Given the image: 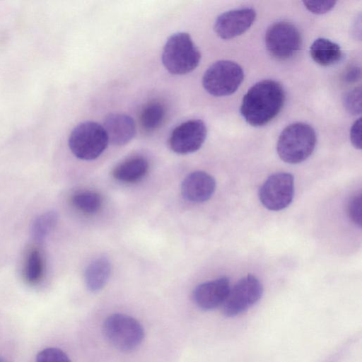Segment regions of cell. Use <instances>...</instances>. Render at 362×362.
I'll use <instances>...</instances> for the list:
<instances>
[{
  "instance_id": "17",
  "label": "cell",
  "mask_w": 362,
  "mask_h": 362,
  "mask_svg": "<svg viewBox=\"0 0 362 362\" xmlns=\"http://www.w3.org/2000/svg\"><path fill=\"white\" fill-rule=\"evenodd\" d=\"M310 54L314 62L323 66L337 63L342 55L338 44L323 37L317 38L313 42Z\"/></svg>"
},
{
  "instance_id": "13",
  "label": "cell",
  "mask_w": 362,
  "mask_h": 362,
  "mask_svg": "<svg viewBox=\"0 0 362 362\" xmlns=\"http://www.w3.org/2000/svg\"><path fill=\"white\" fill-rule=\"evenodd\" d=\"M215 189L214 178L204 171H195L189 174L181 185L183 197L192 203H202L209 200Z\"/></svg>"
},
{
  "instance_id": "2",
  "label": "cell",
  "mask_w": 362,
  "mask_h": 362,
  "mask_svg": "<svg viewBox=\"0 0 362 362\" xmlns=\"http://www.w3.org/2000/svg\"><path fill=\"white\" fill-rule=\"evenodd\" d=\"M315 144L314 129L306 123L295 122L281 132L276 151L283 161L296 164L305 160L312 154Z\"/></svg>"
},
{
  "instance_id": "21",
  "label": "cell",
  "mask_w": 362,
  "mask_h": 362,
  "mask_svg": "<svg viewBox=\"0 0 362 362\" xmlns=\"http://www.w3.org/2000/svg\"><path fill=\"white\" fill-rule=\"evenodd\" d=\"M71 202L80 211L87 214H94L102 207L103 199L98 192L83 191L74 194Z\"/></svg>"
},
{
  "instance_id": "25",
  "label": "cell",
  "mask_w": 362,
  "mask_h": 362,
  "mask_svg": "<svg viewBox=\"0 0 362 362\" xmlns=\"http://www.w3.org/2000/svg\"><path fill=\"white\" fill-rule=\"evenodd\" d=\"M335 1H304L303 4L308 10L316 14H322L330 11L335 5Z\"/></svg>"
},
{
  "instance_id": "28",
  "label": "cell",
  "mask_w": 362,
  "mask_h": 362,
  "mask_svg": "<svg viewBox=\"0 0 362 362\" xmlns=\"http://www.w3.org/2000/svg\"><path fill=\"white\" fill-rule=\"evenodd\" d=\"M0 362H7L3 357H0Z\"/></svg>"
},
{
  "instance_id": "15",
  "label": "cell",
  "mask_w": 362,
  "mask_h": 362,
  "mask_svg": "<svg viewBox=\"0 0 362 362\" xmlns=\"http://www.w3.org/2000/svg\"><path fill=\"white\" fill-rule=\"evenodd\" d=\"M148 170V160L142 156H134L117 165L112 175L120 182L134 183L145 177Z\"/></svg>"
},
{
  "instance_id": "3",
  "label": "cell",
  "mask_w": 362,
  "mask_h": 362,
  "mask_svg": "<svg viewBox=\"0 0 362 362\" xmlns=\"http://www.w3.org/2000/svg\"><path fill=\"white\" fill-rule=\"evenodd\" d=\"M201 53L187 33L172 35L163 49V64L173 75H184L192 71L199 65Z\"/></svg>"
},
{
  "instance_id": "16",
  "label": "cell",
  "mask_w": 362,
  "mask_h": 362,
  "mask_svg": "<svg viewBox=\"0 0 362 362\" xmlns=\"http://www.w3.org/2000/svg\"><path fill=\"white\" fill-rule=\"evenodd\" d=\"M112 265L105 257H98L93 261L85 272V282L87 288L91 292L103 289L110 276Z\"/></svg>"
},
{
  "instance_id": "26",
  "label": "cell",
  "mask_w": 362,
  "mask_h": 362,
  "mask_svg": "<svg viewBox=\"0 0 362 362\" xmlns=\"http://www.w3.org/2000/svg\"><path fill=\"white\" fill-rule=\"evenodd\" d=\"M350 139L353 146L357 148H361V118L356 119L351 126L350 130Z\"/></svg>"
},
{
  "instance_id": "23",
  "label": "cell",
  "mask_w": 362,
  "mask_h": 362,
  "mask_svg": "<svg viewBox=\"0 0 362 362\" xmlns=\"http://www.w3.org/2000/svg\"><path fill=\"white\" fill-rule=\"evenodd\" d=\"M345 108L352 115H359L361 112V88L346 93L344 97Z\"/></svg>"
},
{
  "instance_id": "6",
  "label": "cell",
  "mask_w": 362,
  "mask_h": 362,
  "mask_svg": "<svg viewBox=\"0 0 362 362\" xmlns=\"http://www.w3.org/2000/svg\"><path fill=\"white\" fill-rule=\"evenodd\" d=\"M244 78L242 67L229 60H220L214 63L205 71L202 85L209 94L226 96L233 94Z\"/></svg>"
},
{
  "instance_id": "1",
  "label": "cell",
  "mask_w": 362,
  "mask_h": 362,
  "mask_svg": "<svg viewBox=\"0 0 362 362\" xmlns=\"http://www.w3.org/2000/svg\"><path fill=\"white\" fill-rule=\"evenodd\" d=\"M284 100V90L279 82L263 80L253 85L244 95L240 113L249 124L264 126L281 111Z\"/></svg>"
},
{
  "instance_id": "19",
  "label": "cell",
  "mask_w": 362,
  "mask_h": 362,
  "mask_svg": "<svg viewBox=\"0 0 362 362\" xmlns=\"http://www.w3.org/2000/svg\"><path fill=\"white\" fill-rule=\"evenodd\" d=\"M58 220V214L54 211H47L37 216L30 228L33 240L38 243L43 242L55 228Z\"/></svg>"
},
{
  "instance_id": "8",
  "label": "cell",
  "mask_w": 362,
  "mask_h": 362,
  "mask_svg": "<svg viewBox=\"0 0 362 362\" xmlns=\"http://www.w3.org/2000/svg\"><path fill=\"white\" fill-rule=\"evenodd\" d=\"M294 194V180L291 174L277 173L270 175L259 190L262 205L270 211H280L290 205Z\"/></svg>"
},
{
  "instance_id": "14",
  "label": "cell",
  "mask_w": 362,
  "mask_h": 362,
  "mask_svg": "<svg viewBox=\"0 0 362 362\" xmlns=\"http://www.w3.org/2000/svg\"><path fill=\"white\" fill-rule=\"evenodd\" d=\"M103 127L109 142L116 146L127 144L136 134L134 121L125 114H109L105 117Z\"/></svg>"
},
{
  "instance_id": "24",
  "label": "cell",
  "mask_w": 362,
  "mask_h": 362,
  "mask_svg": "<svg viewBox=\"0 0 362 362\" xmlns=\"http://www.w3.org/2000/svg\"><path fill=\"white\" fill-rule=\"evenodd\" d=\"M347 213L349 218L354 223L361 226V192L353 196L347 206Z\"/></svg>"
},
{
  "instance_id": "5",
  "label": "cell",
  "mask_w": 362,
  "mask_h": 362,
  "mask_svg": "<svg viewBox=\"0 0 362 362\" xmlns=\"http://www.w3.org/2000/svg\"><path fill=\"white\" fill-rule=\"evenodd\" d=\"M109 141L103 126L95 122L78 124L69 137V147L78 158L91 160L99 157L106 149Z\"/></svg>"
},
{
  "instance_id": "12",
  "label": "cell",
  "mask_w": 362,
  "mask_h": 362,
  "mask_svg": "<svg viewBox=\"0 0 362 362\" xmlns=\"http://www.w3.org/2000/svg\"><path fill=\"white\" fill-rule=\"evenodd\" d=\"M230 290L229 279L220 277L199 284L193 291L192 298L199 308L212 310L223 304Z\"/></svg>"
},
{
  "instance_id": "20",
  "label": "cell",
  "mask_w": 362,
  "mask_h": 362,
  "mask_svg": "<svg viewBox=\"0 0 362 362\" xmlns=\"http://www.w3.org/2000/svg\"><path fill=\"white\" fill-rule=\"evenodd\" d=\"M45 269L44 259L37 248L29 250L23 267V277L31 285L38 284L43 277Z\"/></svg>"
},
{
  "instance_id": "11",
  "label": "cell",
  "mask_w": 362,
  "mask_h": 362,
  "mask_svg": "<svg viewBox=\"0 0 362 362\" xmlns=\"http://www.w3.org/2000/svg\"><path fill=\"white\" fill-rule=\"evenodd\" d=\"M256 12L252 8H241L223 13L216 20L214 30L218 36L228 40L242 35L253 24Z\"/></svg>"
},
{
  "instance_id": "27",
  "label": "cell",
  "mask_w": 362,
  "mask_h": 362,
  "mask_svg": "<svg viewBox=\"0 0 362 362\" xmlns=\"http://www.w3.org/2000/svg\"><path fill=\"white\" fill-rule=\"evenodd\" d=\"M361 69L357 66H351L345 72L344 79L347 82H355L360 78Z\"/></svg>"
},
{
  "instance_id": "18",
  "label": "cell",
  "mask_w": 362,
  "mask_h": 362,
  "mask_svg": "<svg viewBox=\"0 0 362 362\" xmlns=\"http://www.w3.org/2000/svg\"><path fill=\"white\" fill-rule=\"evenodd\" d=\"M165 117L166 109L163 103L158 100L150 101L141 109L140 124L145 131L152 132L163 124Z\"/></svg>"
},
{
  "instance_id": "22",
  "label": "cell",
  "mask_w": 362,
  "mask_h": 362,
  "mask_svg": "<svg viewBox=\"0 0 362 362\" xmlns=\"http://www.w3.org/2000/svg\"><path fill=\"white\" fill-rule=\"evenodd\" d=\"M36 362H71L69 356L62 349L48 347L38 352Z\"/></svg>"
},
{
  "instance_id": "9",
  "label": "cell",
  "mask_w": 362,
  "mask_h": 362,
  "mask_svg": "<svg viewBox=\"0 0 362 362\" xmlns=\"http://www.w3.org/2000/svg\"><path fill=\"white\" fill-rule=\"evenodd\" d=\"M263 288L259 279L252 274L240 279L230 292L223 303V313L226 316L238 315L254 304L262 297Z\"/></svg>"
},
{
  "instance_id": "4",
  "label": "cell",
  "mask_w": 362,
  "mask_h": 362,
  "mask_svg": "<svg viewBox=\"0 0 362 362\" xmlns=\"http://www.w3.org/2000/svg\"><path fill=\"white\" fill-rule=\"evenodd\" d=\"M103 334L112 346L123 352L137 349L145 336L144 327L137 320L122 313L112 314L105 320Z\"/></svg>"
},
{
  "instance_id": "10",
  "label": "cell",
  "mask_w": 362,
  "mask_h": 362,
  "mask_svg": "<svg viewBox=\"0 0 362 362\" xmlns=\"http://www.w3.org/2000/svg\"><path fill=\"white\" fill-rule=\"evenodd\" d=\"M206 134V127L202 120H187L173 130L169 146L172 151L179 154L194 153L201 148Z\"/></svg>"
},
{
  "instance_id": "7",
  "label": "cell",
  "mask_w": 362,
  "mask_h": 362,
  "mask_svg": "<svg viewBox=\"0 0 362 362\" xmlns=\"http://www.w3.org/2000/svg\"><path fill=\"white\" fill-rule=\"evenodd\" d=\"M265 45L272 57L278 60H286L300 50L302 37L297 27L293 23L278 21L267 29Z\"/></svg>"
}]
</instances>
